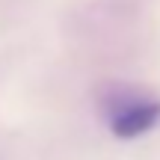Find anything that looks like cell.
Listing matches in <instances>:
<instances>
[{"label": "cell", "instance_id": "6da1fadb", "mask_svg": "<svg viewBox=\"0 0 160 160\" xmlns=\"http://www.w3.org/2000/svg\"><path fill=\"white\" fill-rule=\"evenodd\" d=\"M160 122V104L151 98H119L107 110V125L116 137L133 139L148 133Z\"/></svg>", "mask_w": 160, "mask_h": 160}]
</instances>
